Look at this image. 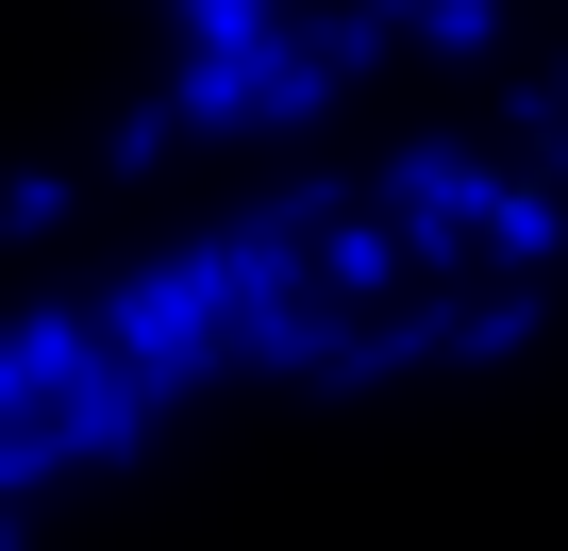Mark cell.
<instances>
[{
	"label": "cell",
	"instance_id": "cell-1",
	"mask_svg": "<svg viewBox=\"0 0 568 551\" xmlns=\"http://www.w3.org/2000/svg\"><path fill=\"white\" fill-rule=\"evenodd\" d=\"M184 18H201L217 51H251V18H267V0H184Z\"/></svg>",
	"mask_w": 568,
	"mask_h": 551
}]
</instances>
